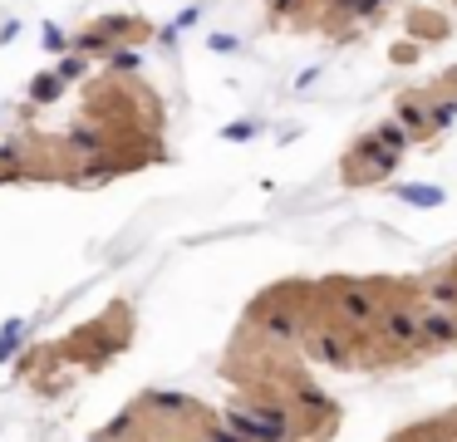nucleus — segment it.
<instances>
[{"label": "nucleus", "mask_w": 457, "mask_h": 442, "mask_svg": "<svg viewBox=\"0 0 457 442\" xmlns=\"http://www.w3.org/2000/svg\"><path fill=\"white\" fill-rule=\"evenodd\" d=\"M394 167H398V153H388L374 133H364L354 147H349V157H345L349 182H384V177H394Z\"/></svg>", "instance_id": "f257e3e1"}, {"label": "nucleus", "mask_w": 457, "mask_h": 442, "mask_svg": "<svg viewBox=\"0 0 457 442\" xmlns=\"http://www.w3.org/2000/svg\"><path fill=\"white\" fill-rule=\"evenodd\" d=\"M413 349H418V354H443V349H457V310H437V304H428V310L418 314Z\"/></svg>", "instance_id": "f03ea898"}, {"label": "nucleus", "mask_w": 457, "mask_h": 442, "mask_svg": "<svg viewBox=\"0 0 457 442\" xmlns=\"http://www.w3.org/2000/svg\"><path fill=\"white\" fill-rule=\"evenodd\" d=\"M374 324H378V334H384V344H398V349H413V334H418V314H413V304H378V314H374Z\"/></svg>", "instance_id": "7ed1b4c3"}, {"label": "nucleus", "mask_w": 457, "mask_h": 442, "mask_svg": "<svg viewBox=\"0 0 457 442\" xmlns=\"http://www.w3.org/2000/svg\"><path fill=\"white\" fill-rule=\"evenodd\" d=\"M335 314L345 324H354V329H364V324H374L378 300L364 290V285H339V290H335Z\"/></svg>", "instance_id": "20e7f679"}, {"label": "nucleus", "mask_w": 457, "mask_h": 442, "mask_svg": "<svg viewBox=\"0 0 457 442\" xmlns=\"http://www.w3.org/2000/svg\"><path fill=\"white\" fill-rule=\"evenodd\" d=\"M310 354L325 359L329 369H354V349H349L339 334H315V339H310Z\"/></svg>", "instance_id": "39448f33"}, {"label": "nucleus", "mask_w": 457, "mask_h": 442, "mask_svg": "<svg viewBox=\"0 0 457 442\" xmlns=\"http://www.w3.org/2000/svg\"><path fill=\"white\" fill-rule=\"evenodd\" d=\"M388 192L408 206H443L447 202V187H433V182H398V187H388Z\"/></svg>", "instance_id": "423d86ee"}, {"label": "nucleus", "mask_w": 457, "mask_h": 442, "mask_svg": "<svg viewBox=\"0 0 457 442\" xmlns=\"http://www.w3.org/2000/svg\"><path fill=\"white\" fill-rule=\"evenodd\" d=\"M398 123L408 128V138H413V143H418V138H433V133H428V108H418V94L398 98Z\"/></svg>", "instance_id": "0eeeda50"}, {"label": "nucleus", "mask_w": 457, "mask_h": 442, "mask_svg": "<svg viewBox=\"0 0 457 442\" xmlns=\"http://www.w3.org/2000/svg\"><path fill=\"white\" fill-rule=\"evenodd\" d=\"M423 295H428V304H437V310H457V275H428Z\"/></svg>", "instance_id": "6e6552de"}, {"label": "nucleus", "mask_w": 457, "mask_h": 442, "mask_svg": "<svg viewBox=\"0 0 457 442\" xmlns=\"http://www.w3.org/2000/svg\"><path fill=\"white\" fill-rule=\"evenodd\" d=\"M457 123V88H447L443 98H433L428 104V133H443V128Z\"/></svg>", "instance_id": "1a4fd4ad"}, {"label": "nucleus", "mask_w": 457, "mask_h": 442, "mask_svg": "<svg viewBox=\"0 0 457 442\" xmlns=\"http://www.w3.org/2000/svg\"><path fill=\"white\" fill-rule=\"evenodd\" d=\"M374 138L388 147V153H398V157H403V147H413V138H408V128L398 123V118H384V123L374 128Z\"/></svg>", "instance_id": "9d476101"}, {"label": "nucleus", "mask_w": 457, "mask_h": 442, "mask_svg": "<svg viewBox=\"0 0 457 442\" xmlns=\"http://www.w3.org/2000/svg\"><path fill=\"white\" fill-rule=\"evenodd\" d=\"M388 0H335V10L339 15H349V20H369V15H378Z\"/></svg>", "instance_id": "9b49d317"}]
</instances>
